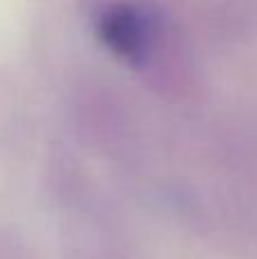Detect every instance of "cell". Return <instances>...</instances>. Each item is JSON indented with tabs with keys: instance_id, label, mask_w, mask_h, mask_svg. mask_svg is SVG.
Listing matches in <instances>:
<instances>
[{
	"instance_id": "cell-1",
	"label": "cell",
	"mask_w": 257,
	"mask_h": 259,
	"mask_svg": "<svg viewBox=\"0 0 257 259\" xmlns=\"http://www.w3.org/2000/svg\"><path fill=\"white\" fill-rule=\"evenodd\" d=\"M148 21L139 9L130 5H116L107 9L100 18V36L116 55L125 59H137L144 55L148 44Z\"/></svg>"
}]
</instances>
